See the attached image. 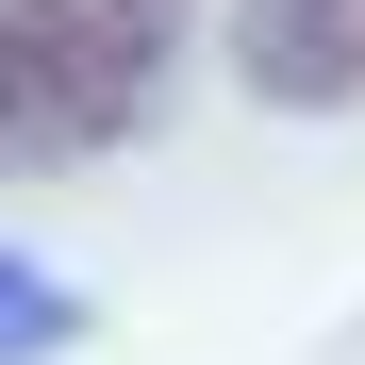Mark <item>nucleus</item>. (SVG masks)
I'll use <instances>...</instances> for the list:
<instances>
[{
  "label": "nucleus",
  "mask_w": 365,
  "mask_h": 365,
  "mask_svg": "<svg viewBox=\"0 0 365 365\" xmlns=\"http://www.w3.org/2000/svg\"><path fill=\"white\" fill-rule=\"evenodd\" d=\"M166 83V0H0V166L116 150Z\"/></svg>",
  "instance_id": "obj_1"
},
{
  "label": "nucleus",
  "mask_w": 365,
  "mask_h": 365,
  "mask_svg": "<svg viewBox=\"0 0 365 365\" xmlns=\"http://www.w3.org/2000/svg\"><path fill=\"white\" fill-rule=\"evenodd\" d=\"M232 67L266 100H349L365 83V0H250L232 17Z\"/></svg>",
  "instance_id": "obj_2"
}]
</instances>
